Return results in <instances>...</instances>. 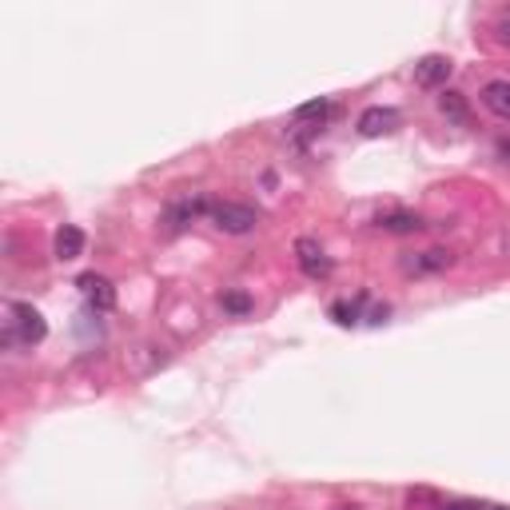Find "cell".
I'll return each instance as SVG.
<instances>
[{
  "mask_svg": "<svg viewBox=\"0 0 510 510\" xmlns=\"http://www.w3.org/2000/svg\"><path fill=\"white\" fill-rule=\"evenodd\" d=\"M4 331H0V339H4L8 351H21V347H36V343H44L49 336V323H44V315L32 308V303H4Z\"/></svg>",
  "mask_w": 510,
  "mask_h": 510,
  "instance_id": "1",
  "label": "cell"
},
{
  "mask_svg": "<svg viewBox=\"0 0 510 510\" xmlns=\"http://www.w3.org/2000/svg\"><path fill=\"white\" fill-rule=\"evenodd\" d=\"M208 219L219 231H228V236H247V231L259 224V216L247 208V203H231V200H211Z\"/></svg>",
  "mask_w": 510,
  "mask_h": 510,
  "instance_id": "2",
  "label": "cell"
},
{
  "mask_svg": "<svg viewBox=\"0 0 510 510\" xmlns=\"http://www.w3.org/2000/svg\"><path fill=\"white\" fill-rule=\"evenodd\" d=\"M295 259H300V272L308 275V280H327L331 275V259L323 255V247L308 236L295 239Z\"/></svg>",
  "mask_w": 510,
  "mask_h": 510,
  "instance_id": "3",
  "label": "cell"
},
{
  "mask_svg": "<svg viewBox=\"0 0 510 510\" xmlns=\"http://www.w3.org/2000/svg\"><path fill=\"white\" fill-rule=\"evenodd\" d=\"M451 72H454L451 57H439V52H431V57L415 60V85H419V88H443V85L451 80Z\"/></svg>",
  "mask_w": 510,
  "mask_h": 510,
  "instance_id": "4",
  "label": "cell"
},
{
  "mask_svg": "<svg viewBox=\"0 0 510 510\" xmlns=\"http://www.w3.org/2000/svg\"><path fill=\"white\" fill-rule=\"evenodd\" d=\"M451 264H454L451 247H426V252L403 259V272L407 275H431V272H447Z\"/></svg>",
  "mask_w": 510,
  "mask_h": 510,
  "instance_id": "5",
  "label": "cell"
},
{
  "mask_svg": "<svg viewBox=\"0 0 510 510\" xmlns=\"http://www.w3.org/2000/svg\"><path fill=\"white\" fill-rule=\"evenodd\" d=\"M76 287L85 291V300H88V308H96V311H112L116 308V287L104 280V275H96V272H88V275H80Z\"/></svg>",
  "mask_w": 510,
  "mask_h": 510,
  "instance_id": "6",
  "label": "cell"
},
{
  "mask_svg": "<svg viewBox=\"0 0 510 510\" xmlns=\"http://www.w3.org/2000/svg\"><path fill=\"white\" fill-rule=\"evenodd\" d=\"M208 208H211V200H175V203H168V211H164V228L175 236V231H183L192 219L208 216Z\"/></svg>",
  "mask_w": 510,
  "mask_h": 510,
  "instance_id": "7",
  "label": "cell"
},
{
  "mask_svg": "<svg viewBox=\"0 0 510 510\" xmlns=\"http://www.w3.org/2000/svg\"><path fill=\"white\" fill-rule=\"evenodd\" d=\"M398 128V112L395 108H367L363 116H359V136H367V140H375V136H391Z\"/></svg>",
  "mask_w": 510,
  "mask_h": 510,
  "instance_id": "8",
  "label": "cell"
},
{
  "mask_svg": "<svg viewBox=\"0 0 510 510\" xmlns=\"http://www.w3.org/2000/svg\"><path fill=\"white\" fill-rule=\"evenodd\" d=\"M482 104H487V112H495L498 120L510 124V80H490L482 88Z\"/></svg>",
  "mask_w": 510,
  "mask_h": 510,
  "instance_id": "9",
  "label": "cell"
},
{
  "mask_svg": "<svg viewBox=\"0 0 510 510\" xmlns=\"http://www.w3.org/2000/svg\"><path fill=\"white\" fill-rule=\"evenodd\" d=\"M379 228L391 231V236H411V231H423V216H415V211H383L379 216Z\"/></svg>",
  "mask_w": 510,
  "mask_h": 510,
  "instance_id": "10",
  "label": "cell"
},
{
  "mask_svg": "<svg viewBox=\"0 0 510 510\" xmlns=\"http://www.w3.org/2000/svg\"><path fill=\"white\" fill-rule=\"evenodd\" d=\"M85 255V231L76 224H64L57 231V259H80Z\"/></svg>",
  "mask_w": 510,
  "mask_h": 510,
  "instance_id": "11",
  "label": "cell"
},
{
  "mask_svg": "<svg viewBox=\"0 0 510 510\" xmlns=\"http://www.w3.org/2000/svg\"><path fill=\"white\" fill-rule=\"evenodd\" d=\"M439 112L447 120H454V124H462V128L470 124V108H467V96H462V92H443V96H439Z\"/></svg>",
  "mask_w": 510,
  "mask_h": 510,
  "instance_id": "12",
  "label": "cell"
},
{
  "mask_svg": "<svg viewBox=\"0 0 510 510\" xmlns=\"http://www.w3.org/2000/svg\"><path fill=\"white\" fill-rule=\"evenodd\" d=\"M327 116H331V104H327V100H308V104L295 108V124H315V128H319Z\"/></svg>",
  "mask_w": 510,
  "mask_h": 510,
  "instance_id": "13",
  "label": "cell"
},
{
  "mask_svg": "<svg viewBox=\"0 0 510 510\" xmlns=\"http://www.w3.org/2000/svg\"><path fill=\"white\" fill-rule=\"evenodd\" d=\"M359 311H363V295H359V300H339V303H331V319H336L339 327H351V323H359Z\"/></svg>",
  "mask_w": 510,
  "mask_h": 510,
  "instance_id": "14",
  "label": "cell"
},
{
  "mask_svg": "<svg viewBox=\"0 0 510 510\" xmlns=\"http://www.w3.org/2000/svg\"><path fill=\"white\" fill-rule=\"evenodd\" d=\"M219 308H224L228 315H247L255 303H252V295H247V291H224V295H219Z\"/></svg>",
  "mask_w": 510,
  "mask_h": 510,
  "instance_id": "15",
  "label": "cell"
},
{
  "mask_svg": "<svg viewBox=\"0 0 510 510\" xmlns=\"http://www.w3.org/2000/svg\"><path fill=\"white\" fill-rule=\"evenodd\" d=\"M387 315H391V308H387V303H375V308H371V315H367V323H383Z\"/></svg>",
  "mask_w": 510,
  "mask_h": 510,
  "instance_id": "16",
  "label": "cell"
},
{
  "mask_svg": "<svg viewBox=\"0 0 510 510\" xmlns=\"http://www.w3.org/2000/svg\"><path fill=\"white\" fill-rule=\"evenodd\" d=\"M439 510H482L479 503H447V506H439Z\"/></svg>",
  "mask_w": 510,
  "mask_h": 510,
  "instance_id": "17",
  "label": "cell"
},
{
  "mask_svg": "<svg viewBox=\"0 0 510 510\" xmlns=\"http://www.w3.org/2000/svg\"><path fill=\"white\" fill-rule=\"evenodd\" d=\"M498 32H503V40L510 44V16H506V21H503V24H498Z\"/></svg>",
  "mask_w": 510,
  "mask_h": 510,
  "instance_id": "18",
  "label": "cell"
},
{
  "mask_svg": "<svg viewBox=\"0 0 510 510\" xmlns=\"http://www.w3.org/2000/svg\"><path fill=\"white\" fill-rule=\"evenodd\" d=\"M498 152H503V156H510V140H503V144H498Z\"/></svg>",
  "mask_w": 510,
  "mask_h": 510,
  "instance_id": "19",
  "label": "cell"
},
{
  "mask_svg": "<svg viewBox=\"0 0 510 510\" xmlns=\"http://www.w3.org/2000/svg\"><path fill=\"white\" fill-rule=\"evenodd\" d=\"M482 510H510V506H482Z\"/></svg>",
  "mask_w": 510,
  "mask_h": 510,
  "instance_id": "20",
  "label": "cell"
},
{
  "mask_svg": "<svg viewBox=\"0 0 510 510\" xmlns=\"http://www.w3.org/2000/svg\"><path fill=\"white\" fill-rule=\"evenodd\" d=\"M339 510H359V506H339Z\"/></svg>",
  "mask_w": 510,
  "mask_h": 510,
  "instance_id": "21",
  "label": "cell"
}]
</instances>
